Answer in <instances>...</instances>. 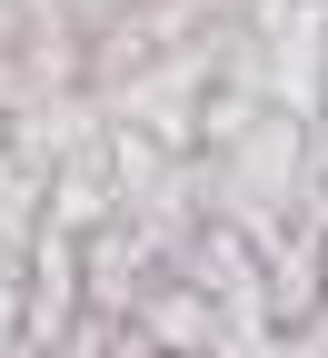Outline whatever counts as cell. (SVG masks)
<instances>
[{"mask_svg": "<svg viewBox=\"0 0 328 358\" xmlns=\"http://www.w3.org/2000/svg\"><path fill=\"white\" fill-rule=\"evenodd\" d=\"M299 169H308V129L289 110H269L259 90H209L199 110V199L219 229H239L249 249L278 239V219L299 199Z\"/></svg>", "mask_w": 328, "mask_h": 358, "instance_id": "cell-1", "label": "cell"}, {"mask_svg": "<svg viewBox=\"0 0 328 358\" xmlns=\"http://www.w3.org/2000/svg\"><path fill=\"white\" fill-rule=\"evenodd\" d=\"M169 279L209 289L239 329H278V319H269V268H259V249H249L239 229H219V219H209V229H190V249L169 259Z\"/></svg>", "mask_w": 328, "mask_h": 358, "instance_id": "cell-2", "label": "cell"}, {"mask_svg": "<svg viewBox=\"0 0 328 358\" xmlns=\"http://www.w3.org/2000/svg\"><path fill=\"white\" fill-rule=\"evenodd\" d=\"M60 358H120V319H90L80 308V329L60 338Z\"/></svg>", "mask_w": 328, "mask_h": 358, "instance_id": "cell-3", "label": "cell"}]
</instances>
